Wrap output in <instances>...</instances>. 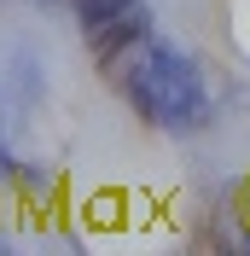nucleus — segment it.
<instances>
[{"mask_svg":"<svg viewBox=\"0 0 250 256\" xmlns=\"http://www.w3.org/2000/svg\"><path fill=\"white\" fill-rule=\"evenodd\" d=\"M105 76H110V88L128 99V111L140 116V122L169 128V134L174 128H192L204 116V105H210L198 64H192L180 47H169L163 35H152V30L134 35L122 52H110Z\"/></svg>","mask_w":250,"mask_h":256,"instance_id":"nucleus-1","label":"nucleus"},{"mask_svg":"<svg viewBox=\"0 0 250 256\" xmlns=\"http://www.w3.org/2000/svg\"><path fill=\"white\" fill-rule=\"evenodd\" d=\"M70 12L82 24V41L94 47V58L105 64L110 52H122L134 35L152 30V12L146 0H70Z\"/></svg>","mask_w":250,"mask_h":256,"instance_id":"nucleus-2","label":"nucleus"}]
</instances>
